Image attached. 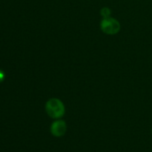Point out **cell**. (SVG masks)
I'll list each match as a JSON object with an SVG mask.
<instances>
[{"label":"cell","instance_id":"6da1fadb","mask_svg":"<svg viewBox=\"0 0 152 152\" xmlns=\"http://www.w3.org/2000/svg\"><path fill=\"white\" fill-rule=\"evenodd\" d=\"M46 111L52 118H60L65 114V107L59 99H50L46 103Z\"/></svg>","mask_w":152,"mask_h":152},{"label":"cell","instance_id":"7a4b0ae2","mask_svg":"<svg viewBox=\"0 0 152 152\" xmlns=\"http://www.w3.org/2000/svg\"><path fill=\"white\" fill-rule=\"evenodd\" d=\"M101 29L105 34L113 35L120 31V25L116 19L113 18H105L101 22Z\"/></svg>","mask_w":152,"mask_h":152},{"label":"cell","instance_id":"3957f363","mask_svg":"<svg viewBox=\"0 0 152 152\" xmlns=\"http://www.w3.org/2000/svg\"><path fill=\"white\" fill-rule=\"evenodd\" d=\"M50 132L55 137L63 136L66 132V124L62 120L54 122L50 128Z\"/></svg>","mask_w":152,"mask_h":152},{"label":"cell","instance_id":"277c9868","mask_svg":"<svg viewBox=\"0 0 152 152\" xmlns=\"http://www.w3.org/2000/svg\"><path fill=\"white\" fill-rule=\"evenodd\" d=\"M101 15L103 16L104 18H108L109 17L110 14H111V10H110L109 8L108 7H104L101 10Z\"/></svg>","mask_w":152,"mask_h":152},{"label":"cell","instance_id":"5b68a950","mask_svg":"<svg viewBox=\"0 0 152 152\" xmlns=\"http://www.w3.org/2000/svg\"><path fill=\"white\" fill-rule=\"evenodd\" d=\"M4 78H5V74H4V72L2 71V70L0 69V83H2L4 81Z\"/></svg>","mask_w":152,"mask_h":152}]
</instances>
